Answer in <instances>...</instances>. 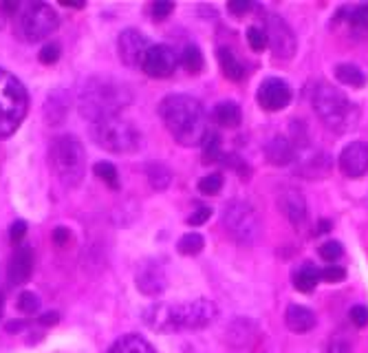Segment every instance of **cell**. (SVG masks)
<instances>
[{
    "label": "cell",
    "mask_w": 368,
    "mask_h": 353,
    "mask_svg": "<svg viewBox=\"0 0 368 353\" xmlns=\"http://www.w3.org/2000/svg\"><path fill=\"white\" fill-rule=\"evenodd\" d=\"M3 307H5V289H3V280H0V318H3Z\"/></svg>",
    "instance_id": "cell-46"
},
{
    "label": "cell",
    "mask_w": 368,
    "mask_h": 353,
    "mask_svg": "<svg viewBox=\"0 0 368 353\" xmlns=\"http://www.w3.org/2000/svg\"><path fill=\"white\" fill-rule=\"evenodd\" d=\"M181 64L186 66L188 73L192 75H197L203 71V53H201V49L197 45H188L186 49H183V53H181Z\"/></svg>",
    "instance_id": "cell-27"
},
{
    "label": "cell",
    "mask_w": 368,
    "mask_h": 353,
    "mask_svg": "<svg viewBox=\"0 0 368 353\" xmlns=\"http://www.w3.org/2000/svg\"><path fill=\"white\" fill-rule=\"evenodd\" d=\"M58 320H60L58 311H47V314L40 316V322H42V325H58Z\"/></svg>",
    "instance_id": "cell-44"
},
{
    "label": "cell",
    "mask_w": 368,
    "mask_h": 353,
    "mask_svg": "<svg viewBox=\"0 0 368 353\" xmlns=\"http://www.w3.org/2000/svg\"><path fill=\"white\" fill-rule=\"evenodd\" d=\"M217 56H219V64H221V71L225 73V77L234 80V82H241V80L245 77V66L241 64L236 53L228 47H221L217 51Z\"/></svg>",
    "instance_id": "cell-21"
},
{
    "label": "cell",
    "mask_w": 368,
    "mask_h": 353,
    "mask_svg": "<svg viewBox=\"0 0 368 353\" xmlns=\"http://www.w3.org/2000/svg\"><path fill=\"white\" fill-rule=\"evenodd\" d=\"M90 139L99 148H104L106 153H115V155L135 153L141 146L139 130L128 119H121L119 115L97 119V122L90 124Z\"/></svg>",
    "instance_id": "cell-7"
},
{
    "label": "cell",
    "mask_w": 368,
    "mask_h": 353,
    "mask_svg": "<svg viewBox=\"0 0 368 353\" xmlns=\"http://www.w3.org/2000/svg\"><path fill=\"white\" fill-rule=\"evenodd\" d=\"M318 280H320V269L313 263H302L293 271V287L298 291H304V294H309L318 285Z\"/></svg>",
    "instance_id": "cell-23"
},
{
    "label": "cell",
    "mask_w": 368,
    "mask_h": 353,
    "mask_svg": "<svg viewBox=\"0 0 368 353\" xmlns=\"http://www.w3.org/2000/svg\"><path fill=\"white\" fill-rule=\"evenodd\" d=\"M265 153H267V159L269 164L273 166H287L289 161L293 159V146L287 137H273L267 148H265Z\"/></svg>",
    "instance_id": "cell-20"
},
{
    "label": "cell",
    "mask_w": 368,
    "mask_h": 353,
    "mask_svg": "<svg viewBox=\"0 0 368 353\" xmlns=\"http://www.w3.org/2000/svg\"><path fill=\"white\" fill-rule=\"evenodd\" d=\"M69 113V97L62 88H58L53 90L49 97H47V102H45V117H47V122L51 126H60L64 122V117Z\"/></svg>",
    "instance_id": "cell-19"
},
{
    "label": "cell",
    "mask_w": 368,
    "mask_h": 353,
    "mask_svg": "<svg viewBox=\"0 0 368 353\" xmlns=\"http://www.w3.org/2000/svg\"><path fill=\"white\" fill-rule=\"evenodd\" d=\"M329 228H331L329 221H320V230L318 232H329Z\"/></svg>",
    "instance_id": "cell-48"
},
{
    "label": "cell",
    "mask_w": 368,
    "mask_h": 353,
    "mask_svg": "<svg viewBox=\"0 0 368 353\" xmlns=\"http://www.w3.org/2000/svg\"><path fill=\"white\" fill-rule=\"evenodd\" d=\"M340 170L351 179H357L368 173V144L351 141L340 155Z\"/></svg>",
    "instance_id": "cell-15"
},
{
    "label": "cell",
    "mask_w": 368,
    "mask_h": 353,
    "mask_svg": "<svg viewBox=\"0 0 368 353\" xmlns=\"http://www.w3.org/2000/svg\"><path fill=\"white\" fill-rule=\"evenodd\" d=\"M256 99H258L260 108L269 110V113H275V110H282V108L289 106L291 88L280 77H267V80H262V82H260Z\"/></svg>",
    "instance_id": "cell-12"
},
{
    "label": "cell",
    "mask_w": 368,
    "mask_h": 353,
    "mask_svg": "<svg viewBox=\"0 0 368 353\" xmlns=\"http://www.w3.org/2000/svg\"><path fill=\"white\" fill-rule=\"evenodd\" d=\"M265 34H267V42L271 45V51L278 58L287 60L295 53V36L291 32V27L280 16H269Z\"/></svg>",
    "instance_id": "cell-13"
},
{
    "label": "cell",
    "mask_w": 368,
    "mask_h": 353,
    "mask_svg": "<svg viewBox=\"0 0 368 353\" xmlns=\"http://www.w3.org/2000/svg\"><path fill=\"white\" fill-rule=\"evenodd\" d=\"M32 271H34V249L32 245L27 243H20L16 245L12 260H9V267H7V280L12 287H20L32 278Z\"/></svg>",
    "instance_id": "cell-14"
},
{
    "label": "cell",
    "mask_w": 368,
    "mask_h": 353,
    "mask_svg": "<svg viewBox=\"0 0 368 353\" xmlns=\"http://www.w3.org/2000/svg\"><path fill=\"white\" fill-rule=\"evenodd\" d=\"M318 252H320V258H322V260H326V263H331V265H333L335 260L344 254V247H342L340 241H326V243L320 245Z\"/></svg>",
    "instance_id": "cell-33"
},
{
    "label": "cell",
    "mask_w": 368,
    "mask_h": 353,
    "mask_svg": "<svg viewBox=\"0 0 368 353\" xmlns=\"http://www.w3.org/2000/svg\"><path fill=\"white\" fill-rule=\"evenodd\" d=\"M203 247H206V241H203L199 232H188V234H183L177 243V249L183 256H197V254H201Z\"/></svg>",
    "instance_id": "cell-26"
},
{
    "label": "cell",
    "mask_w": 368,
    "mask_h": 353,
    "mask_svg": "<svg viewBox=\"0 0 368 353\" xmlns=\"http://www.w3.org/2000/svg\"><path fill=\"white\" fill-rule=\"evenodd\" d=\"M223 226L228 228L230 236L243 245L254 243V239L258 236V230H260L256 210L249 204H245V201H232V204L225 206Z\"/></svg>",
    "instance_id": "cell-9"
},
{
    "label": "cell",
    "mask_w": 368,
    "mask_h": 353,
    "mask_svg": "<svg viewBox=\"0 0 368 353\" xmlns=\"http://www.w3.org/2000/svg\"><path fill=\"white\" fill-rule=\"evenodd\" d=\"M137 289L146 296H157L166 289V271H163L159 260H146L137 269Z\"/></svg>",
    "instance_id": "cell-16"
},
{
    "label": "cell",
    "mask_w": 368,
    "mask_h": 353,
    "mask_svg": "<svg viewBox=\"0 0 368 353\" xmlns=\"http://www.w3.org/2000/svg\"><path fill=\"white\" fill-rule=\"evenodd\" d=\"M210 217H212V210L210 208H199L197 212H192V215L188 217V226H192V228L203 226Z\"/></svg>",
    "instance_id": "cell-41"
},
{
    "label": "cell",
    "mask_w": 368,
    "mask_h": 353,
    "mask_svg": "<svg viewBox=\"0 0 368 353\" xmlns=\"http://www.w3.org/2000/svg\"><path fill=\"white\" fill-rule=\"evenodd\" d=\"M159 117L181 146H199L208 137V115L197 97L175 93L161 99Z\"/></svg>",
    "instance_id": "cell-1"
},
{
    "label": "cell",
    "mask_w": 368,
    "mask_h": 353,
    "mask_svg": "<svg viewBox=\"0 0 368 353\" xmlns=\"http://www.w3.org/2000/svg\"><path fill=\"white\" fill-rule=\"evenodd\" d=\"M108 353H157V351L141 336L128 334V336H121L115 345L108 349Z\"/></svg>",
    "instance_id": "cell-22"
},
{
    "label": "cell",
    "mask_w": 368,
    "mask_h": 353,
    "mask_svg": "<svg viewBox=\"0 0 368 353\" xmlns=\"http://www.w3.org/2000/svg\"><path fill=\"white\" fill-rule=\"evenodd\" d=\"M25 234H27V223H25V221H14L12 230H9V239H12V243L20 245V243H23Z\"/></svg>",
    "instance_id": "cell-39"
},
{
    "label": "cell",
    "mask_w": 368,
    "mask_h": 353,
    "mask_svg": "<svg viewBox=\"0 0 368 353\" xmlns=\"http://www.w3.org/2000/svg\"><path fill=\"white\" fill-rule=\"evenodd\" d=\"M349 20L355 29H368V5H357L351 12Z\"/></svg>",
    "instance_id": "cell-35"
},
{
    "label": "cell",
    "mask_w": 368,
    "mask_h": 353,
    "mask_svg": "<svg viewBox=\"0 0 368 353\" xmlns=\"http://www.w3.org/2000/svg\"><path fill=\"white\" fill-rule=\"evenodd\" d=\"M71 241V232H69V228H56L53 230V243L58 245V247H62V245H66Z\"/></svg>",
    "instance_id": "cell-42"
},
{
    "label": "cell",
    "mask_w": 368,
    "mask_h": 353,
    "mask_svg": "<svg viewBox=\"0 0 368 353\" xmlns=\"http://www.w3.org/2000/svg\"><path fill=\"white\" fill-rule=\"evenodd\" d=\"M60 27V16L51 5L47 3H29L23 7L18 16V34L27 42H38L45 40Z\"/></svg>",
    "instance_id": "cell-8"
},
{
    "label": "cell",
    "mask_w": 368,
    "mask_h": 353,
    "mask_svg": "<svg viewBox=\"0 0 368 353\" xmlns=\"http://www.w3.org/2000/svg\"><path fill=\"white\" fill-rule=\"evenodd\" d=\"M278 204L293 226H302L304 219H306V204H304V197L300 195V190L295 188H284L282 195L278 199Z\"/></svg>",
    "instance_id": "cell-17"
},
{
    "label": "cell",
    "mask_w": 368,
    "mask_h": 353,
    "mask_svg": "<svg viewBox=\"0 0 368 353\" xmlns=\"http://www.w3.org/2000/svg\"><path fill=\"white\" fill-rule=\"evenodd\" d=\"M150 49V42L148 38L137 32V29H126V32H121L119 38H117V53H119V60L124 62L126 66L130 69H137L144 62V56Z\"/></svg>",
    "instance_id": "cell-11"
},
{
    "label": "cell",
    "mask_w": 368,
    "mask_h": 353,
    "mask_svg": "<svg viewBox=\"0 0 368 353\" xmlns=\"http://www.w3.org/2000/svg\"><path fill=\"white\" fill-rule=\"evenodd\" d=\"M60 53H62V49H60V45L56 42H51V45H45L42 47V51H40V62L42 64H56L58 60H60Z\"/></svg>",
    "instance_id": "cell-36"
},
{
    "label": "cell",
    "mask_w": 368,
    "mask_h": 353,
    "mask_svg": "<svg viewBox=\"0 0 368 353\" xmlns=\"http://www.w3.org/2000/svg\"><path fill=\"white\" fill-rule=\"evenodd\" d=\"M335 77L340 80L342 84L351 86V88H362L366 84L364 71L355 64H337L335 66Z\"/></svg>",
    "instance_id": "cell-25"
},
{
    "label": "cell",
    "mask_w": 368,
    "mask_h": 353,
    "mask_svg": "<svg viewBox=\"0 0 368 353\" xmlns=\"http://www.w3.org/2000/svg\"><path fill=\"white\" fill-rule=\"evenodd\" d=\"M349 316H351V320H353V325H357V327H366V325H368V309H366L364 305L351 307Z\"/></svg>",
    "instance_id": "cell-40"
},
{
    "label": "cell",
    "mask_w": 368,
    "mask_h": 353,
    "mask_svg": "<svg viewBox=\"0 0 368 353\" xmlns=\"http://www.w3.org/2000/svg\"><path fill=\"white\" fill-rule=\"evenodd\" d=\"M49 164L66 188H77L86 175V150L75 135H58L49 146Z\"/></svg>",
    "instance_id": "cell-4"
},
{
    "label": "cell",
    "mask_w": 368,
    "mask_h": 353,
    "mask_svg": "<svg viewBox=\"0 0 368 353\" xmlns=\"http://www.w3.org/2000/svg\"><path fill=\"white\" fill-rule=\"evenodd\" d=\"M23 329V322H9L7 325V331H20Z\"/></svg>",
    "instance_id": "cell-47"
},
{
    "label": "cell",
    "mask_w": 368,
    "mask_h": 353,
    "mask_svg": "<svg viewBox=\"0 0 368 353\" xmlns=\"http://www.w3.org/2000/svg\"><path fill=\"white\" fill-rule=\"evenodd\" d=\"M170 170L166 166H161V164H152L148 166V181H150V186L152 188H157V190H163V188H168L170 186Z\"/></svg>",
    "instance_id": "cell-28"
},
{
    "label": "cell",
    "mask_w": 368,
    "mask_h": 353,
    "mask_svg": "<svg viewBox=\"0 0 368 353\" xmlns=\"http://www.w3.org/2000/svg\"><path fill=\"white\" fill-rule=\"evenodd\" d=\"M223 188V175L221 173H212V175H206L201 181H199V193L201 195H219Z\"/></svg>",
    "instance_id": "cell-31"
},
{
    "label": "cell",
    "mask_w": 368,
    "mask_h": 353,
    "mask_svg": "<svg viewBox=\"0 0 368 353\" xmlns=\"http://www.w3.org/2000/svg\"><path fill=\"white\" fill-rule=\"evenodd\" d=\"M284 322L295 334H306L315 327V314L304 305H289L284 311Z\"/></svg>",
    "instance_id": "cell-18"
},
{
    "label": "cell",
    "mask_w": 368,
    "mask_h": 353,
    "mask_svg": "<svg viewBox=\"0 0 368 353\" xmlns=\"http://www.w3.org/2000/svg\"><path fill=\"white\" fill-rule=\"evenodd\" d=\"M16 307L23 311V314L34 316L36 311L40 309V298L34 294V291H23V294H20L18 300H16Z\"/></svg>",
    "instance_id": "cell-32"
},
{
    "label": "cell",
    "mask_w": 368,
    "mask_h": 353,
    "mask_svg": "<svg viewBox=\"0 0 368 353\" xmlns=\"http://www.w3.org/2000/svg\"><path fill=\"white\" fill-rule=\"evenodd\" d=\"M320 278H324L326 282H340L346 278V269L340 265H326L324 269H320Z\"/></svg>",
    "instance_id": "cell-37"
},
{
    "label": "cell",
    "mask_w": 368,
    "mask_h": 353,
    "mask_svg": "<svg viewBox=\"0 0 368 353\" xmlns=\"http://www.w3.org/2000/svg\"><path fill=\"white\" fill-rule=\"evenodd\" d=\"M132 104V93L124 82L112 77H88L79 86L77 108L79 115L90 119V124L104 117H117Z\"/></svg>",
    "instance_id": "cell-2"
},
{
    "label": "cell",
    "mask_w": 368,
    "mask_h": 353,
    "mask_svg": "<svg viewBox=\"0 0 368 353\" xmlns=\"http://www.w3.org/2000/svg\"><path fill=\"white\" fill-rule=\"evenodd\" d=\"M313 108L322 122L337 130V133H346L357 126V119H360V110L355 104H351V99L346 97L340 88H335L326 82H320L313 90Z\"/></svg>",
    "instance_id": "cell-5"
},
{
    "label": "cell",
    "mask_w": 368,
    "mask_h": 353,
    "mask_svg": "<svg viewBox=\"0 0 368 353\" xmlns=\"http://www.w3.org/2000/svg\"><path fill=\"white\" fill-rule=\"evenodd\" d=\"M217 318V307L208 298H199L186 305H152L144 311V322L152 331H170L179 329H203Z\"/></svg>",
    "instance_id": "cell-3"
},
{
    "label": "cell",
    "mask_w": 368,
    "mask_h": 353,
    "mask_svg": "<svg viewBox=\"0 0 368 353\" xmlns=\"http://www.w3.org/2000/svg\"><path fill=\"white\" fill-rule=\"evenodd\" d=\"M29 110V93L25 84L9 71L0 69V139L12 137Z\"/></svg>",
    "instance_id": "cell-6"
},
{
    "label": "cell",
    "mask_w": 368,
    "mask_h": 353,
    "mask_svg": "<svg viewBox=\"0 0 368 353\" xmlns=\"http://www.w3.org/2000/svg\"><path fill=\"white\" fill-rule=\"evenodd\" d=\"M247 42L252 47V51H262L265 47H267V34H265V29L260 27H249L247 29Z\"/></svg>",
    "instance_id": "cell-34"
},
{
    "label": "cell",
    "mask_w": 368,
    "mask_h": 353,
    "mask_svg": "<svg viewBox=\"0 0 368 353\" xmlns=\"http://www.w3.org/2000/svg\"><path fill=\"white\" fill-rule=\"evenodd\" d=\"M150 12H152V18L155 20H166L172 12H175V5L166 3V0H159V3H155L150 7Z\"/></svg>",
    "instance_id": "cell-38"
},
{
    "label": "cell",
    "mask_w": 368,
    "mask_h": 353,
    "mask_svg": "<svg viewBox=\"0 0 368 353\" xmlns=\"http://www.w3.org/2000/svg\"><path fill=\"white\" fill-rule=\"evenodd\" d=\"M221 159V139L217 133H208V137L203 139V161L212 164V161Z\"/></svg>",
    "instance_id": "cell-29"
},
{
    "label": "cell",
    "mask_w": 368,
    "mask_h": 353,
    "mask_svg": "<svg viewBox=\"0 0 368 353\" xmlns=\"http://www.w3.org/2000/svg\"><path fill=\"white\" fill-rule=\"evenodd\" d=\"M329 353H349V345L342 340H333L329 345Z\"/></svg>",
    "instance_id": "cell-45"
},
{
    "label": "cell",
    "mask_w": 368,
    "mask_h": 353,
    "mask_svg": "<svg viewBox=\"0 0 368 353\" xmlns=\"http://www.w3.org/2000/svg\"><path fill=\"white\" fill-rule=\"evenodd\" d=\"M93 173L95 177H99L104 184H108L110 188H117L119 186V175H117V168L108 164V161H99V164L93 166Z\"/></svg>",
    "instance_id": "cell-30"
},
{
    "label": "cell",
    "mask_w": 368,
    "mask_h": 353,
    "mask_svg": "<svg viewBox=\"0 0 368 353\" xmlns=\"http://www.w3.org/2000/svg\"><path fill=\"white\" fill-rule=\"evenodd\" d=\"M177 69V56L168 45H150V49L144 56V62H141V71L148 77H170Z\"/></svg>",
    "instance_id": "cell-10"
},
{
    "label": "cell",
    "mask_w": 368,
    "mask_h": 353,
    "mask_svg": "<svg viewBox=\"0 0 368 353\" xmlns=\"http://www.w3.org/2000/svg\"><path fill=\"white\" fill-rule=\"evenodd\" d=\"M254 5L249 3V0H236V3H230L228 9L232 14H245V12H249Z\"/></svg>",
    "instance_id": "cell-43"
},
{
    "label": "cell",
    "mask_w": 368,
    "mask_h": 353,
    "mask_svg": "<svg viewBox=\"0 0 368 353\" xmlns=\"http://www.w3.org/2000/svg\"><path fill=\"white\" fill-rule=\"evenodd\" d=\"M214 119L225 128H236L243 119L241 106L236 102H219L217 108H214Z\"/></svg>",
    "instance_id": "cell-24"
}]
</instances>
